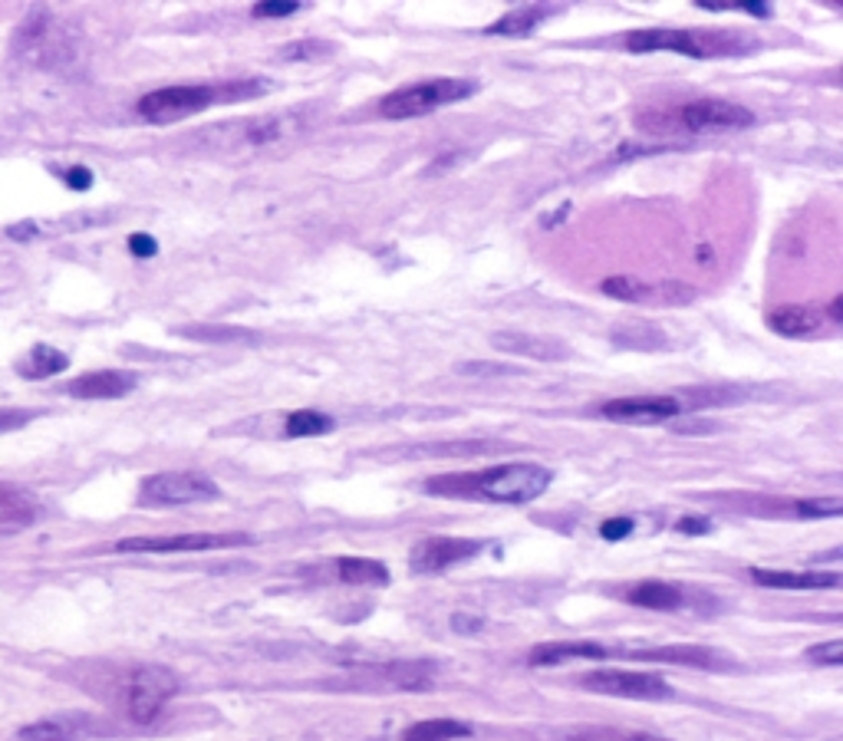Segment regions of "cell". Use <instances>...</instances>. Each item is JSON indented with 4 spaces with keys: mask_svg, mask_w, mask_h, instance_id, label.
Here are the masks:
<instances>
[{
    "mask_svg": "<svg viewBox=\"0 0 843 741\" xmlns=\"http://www.w3.org/2000/svg\"><path fill=\"white\" fill-rule=\"evenodd\" d=\"M807 659L817 662V666H840L843 662V643L840 639H830V643H820L807 649Z\"/></svg>",
    "mask_w": 843,
    "mask_h": 741,
    "instance_id": "obj_32",
    "label": "cell"
},
{
    "mask_svg": "<svg viewBox=\"0 0 843 741\" xmlns=\"http://www.w3.org/2000/svg\"><path fill=\"white\" fill-rule=\"evenodd\" d=\"M768 327L791 340H807V336L824 333V317L811 307H797V303H784L768 313Z\"/></svg>",
    "mask_w": 843,
    "mask_h": 741,
    "instance_id": "obj_16",
    "label": "cell"
},
{
    "mask_svg": "<svg viewBox=\"0 0 843 741\" xmlns=\"http://www.w3.org/2000/svg\"><path fill=\"white\" fill-rule=\"evenodd\" d=\"M610 656V649L600 646V643H544V646H534L531 649V656H527V662L537 669H544V666H560V662H567V659H606Z\"/></svg>",
    "mask_w": 843,
    "mask_h": 741,
    "instance_id": "obj_18",
    "label": "cell"
},
{
    "mask_svg": "<svg viewBox=\"0 0 843 741\" xmlns=\"http://www.w3.org/2000/svg\"><path fill=\"white\" fill-rule=\"evenodd\" d=\"M66 185H70L73 192H86V188L93 185V172H89L86 165H73L70 172H66Z\"/></svg>",
    "mask_w": 843,
    "mask_h": 741,
    "instance_id": "obj_36",
    "label": "cell"
},
{
    "mask_svg": "<svg viewBox=\"0 0 843 741\" xmlns=\"http://www.w3.org/2000/svg\"><path fill=\"white\" fill-rule=\"evenodd\" d=\"M676 531H679V534H689V537H699V534L712 531V521H705V518H682V521L676 524Z\"/></svg>",
    "mask_w": 843,
    "mask_h": 741,
    "instance_id": "obj_38",
    "label": "cell"
},
{
    "mask_svg": "<svg viewBox=\"0 0 843 741\" xmlns=\"http://www.w3.org/2000/svg\"><path fill=\"white\" fill-rule=\"evenodd\" d=\"M17 422H27V415H14V412H0V432L14 429Z\"/></svg>",
    "mask_w": 843,
    "mask_h": 741,
    "instance_id": "obj_42",
    "label": "cell"
},
{
    "mask_svg": "<svg viewBox=\"0 0 843 741\" xmlns=\"http://www.w3.org/2000/svg\"><path fill=\"white\" fill-rule=\"evenodd\" d=\"M382 672H386V679H389L396 689L419 692V689H429V686H432L435 666H432V662H392V666H386Z\"/></svg>",
    "mask_w": 843,
    "mask_h": 741,
    "instance_id": "obj_25",
    "label": "cell"
},
{
    "mask_svg": "<svg viewBox=\"0 0 843 741\" xmlns=\"http://www.w3.org/2000/svg\"><path fill=\"white\" fill-rule=\"evenodd\" d=\"M66 366H70V359H66L60 350H53V346H33L30 359L24 363V373H27V379H47L53 373H63Z\"/></svg>",
    "mask_w": 843,
    "mask_h": 741,
    "instance_id": "obj_28",
    "label": "cell"
},
{
    "mask_svg": "<svg viewBox=\"0 0 843 741\" xmlns=\"http://www.w3.org/2000/svg\"><path fill=\"white\" fill-rule=\"evenodd\" d=\"M129 251L136 254V257H155V254H159V244H155L152 234H132Z\"/></svg>",
    "mask_w": 843,
    "mask_h": 741,
    "instance_id": "obj_35",
    "label": "cell"
},
{
    "mask_svg": "<svg viewBox=\"0 0 843 741\" xmlns=\"http://www.w3.org/2000/svg\"><path fill=\"white\" fill-rule=\"evenodd\" d=\"M178 692V676L165 666H139L126 682V712L132 722L149 725L159 718L165 702Z\"/></svg>",
    "mask_w": 843,
    "mask_h": 741,
    "instance_id": "obj_6",
    "label": "cell"
},
{
    "mask_svg": "<svg viewBox=\"0 0 843 741\" xmlns=\"http://www.w3.org/2000/svg\"><path fill=\"white\" fill-rule=\"evenodd\" d=\"M557 10L550 4H527V7H514L508 10L501 20H494V24L485 30L488 37H531V33L544 24V20L554 17Z\"/></svg>",
    "mask_w": 843,
    "mask_h": 741,
    "instance_id": "obj_17",
    "label": "cell"
},
{
    "mask_svg": "<svg viewBox=\"0 0 843 741\" xmlns=\"http://www.w3.org/2000/svg\"><path fill=\"white\" fill-rule=\"evenodd\" d=\"M336 574H340L343 583H356V587H386L389 583V570L379 560L369 557H343L336 560Z\"/></svg>",
    "mask_w": 843,
    "mask_h": 741,
    "instance_id": "obj_20",
    "label": "cell"
},
{
    "mask_svg": "<svg viewBox=\"0 0 843 741\" xmlns=\"http://www.w3.org/2000/svg\"><path fill=\"white\" fill-rule=\"evenodd\" d=\"M626 741H669V738H659V735H626Z\"/></svg>",
    "mask_w": 843,
    "mask_h": 741,
    "instance_id": "obj_44",
    "label": "cell"
},
{
    "mask_svg": "<svg viewBox=\"0 0 843 741\" xmlns=\"http://www.w3.org/2000/svg\"><path fill=\"white\" fill-rule=\"evenodd\" d=\"M251 544V534H172V537H126L119 554H195V550L241 547Z\"/></svg>",
    "mask_w": 843,
    "mask_h": 741,
    "instance_id": "obj_10",
    "label": "cell"
},
{
    "mask_svg": "<svg viewBox=\"0 0 843 741\" xmlns=\"http://www.w3.org/2000/svg\"><path fill=\"white\" fill-rule=\"evenodd\" d=\"M33 504L14 488H0V531H20L33 521Z\"/></svg>",
    "mask_w": 843,
    "mask_h": 741,
    "instance_id": "obj_26",
    "label": "cell"
},
{
    "mask_svg": "<svg viewBox=\"0 0 843 741\" xmlns=\"http://www.w3.org/2000/svg\"><path fill=\"white\" fill-rule=\"evenodd\" d=\"M478 83L475 80H455V76H442V80H425L402 86L396 93H389L379 103L382 119H415V116H429L438 106H452L462 99L475 96Z\"/></svg>",
    "mask_w": 843,
    "mask_h": 741,
    "instance_id": "obj_5",
    "label": "cell"
},
{
    "mask_svg": "<svg viewBox=\"0 0 843 741\" xmlns=\"http://www.w3.org/2000/svg\"><path fill=\"white\" fill-rule=\"evenodd\" d=\"M633 659L685 662V666L708 669V666H712V662H715V653H708V649H695V646H669V649H643V653H633Z\"/></svg>",
    "mask_w": 843,
    "mask_h": 741,
    "instance_id": "obj_27",
    "label": "cell"
},
{
    "mask_svg": "<svg viewBox=\"0 0 843 741\" xmlns=\"http://www.w3.org/2000/svg\"><path fill=\"white\" fill-rule=\"evenodd\" d=\"M554 475L544 465L534 462H511L478 471V475H455V478H432L429 491L438 494H481L488 501L501 504H527L537 501L550 488Z\"/></svg>",
    "mask_w": 843,
    "mask_h": 741,
    "instance_id": "obj_1",
    "label": "cell"
},
{
    "mask_svg": "<svg viewBox=\"0 0 843 741\" xmlns=\"http://www.w3.org/2000/svg\"><path fill=\"white\" fill-rule=\"evenodd\" d=\"M600 290L606 297L623 300V303H649V307H685V303L695 300V287L689 284H676V280H662V284H646L639 277H610L603 280Z\"/></svg>",
    "mask_w": 843,
    "mask_h": 741,
    "instance_id": "obj_9",
    "label": "cell"
},
{
    "mask_svg": "<svg viewBox=\"0 0 843 741\" xmlns=\"http://www.w3.org/2000/svg\"><path fill=\"white\" fill-rule=\"evenodd\" d=\"M333 53V43H323V40H297V43H287L284 50H280V60L287 63H317L323 56Z\"/></svg>",
    "mask_w": 843,
    "mask_h": 741,
    "instance_id": "obj_30",
    "label": "cell"
},
{
    "mask_svg": "<svg viewBox=\"0 0 843 741\" xmlns=\"http://www.w3.org/2000/svg\"><path fill=\"white\" fill-rule=\"evenodd\" d=\"M751 580L758 587H771V590H837L840 587V574L830 570V574H820V570H807V574H791V570H764V567H751L748 570Z\"/></svg>",
    "mask_w": 843,
    "mask_h": 741,
    "instance_id": "obj_14",
    "label": "cell"
},
{
    "mask_svg": "<svg viewBox=\"0 0 843 741\" xmlns=\"http://www.w3.org/2000/svg\"><path fill=\"white\" fill-rule=\"evenodd\" d=\"M732 10L751 17H771V4H758V0H732Z\"/></svg>",
    "mask_w": 843,
    "mask_h": 741,
    "instance_id": "obj_39",
    "label": "cell"
},
{
    "mask_svg": "<svg viewBox=\"0 0 843 741\" xmlns=\"http://www.w3.org/2000/svg\"><path fill=\"white\" fill-rule=\"evenodd\" d=\"M685 406L672 396H633V399H613L603 402L600 412L606 419L623 422V425H656L676 419Z\"/></svg>",
    "mask_w": 843,
    "mask_h": 741,
    "instance_id": "obj_12",
    "label": "cell"
},
{
    "mask_svg": "<svg viewBox=\"0 0 843 741\" xmlns=\"http://www.w3.org/2000/svg\"><path fill=\"white\" fill-rule=\"evenodd\" d=\"M271 89L267 80H247V83H201V86H165L155 93H145L139 99V116L145 122H178L195 112L215 106V103H234V99H254Z\"/></svg>",
    "mask_w": 843,
    "mask_h": 741,
    "instance_id": "obj_2",
    "label": "cell"
},
{
    "mask_svg": "<svg viewBox=\"0 0 843 741\" xmlns=\"http://www.w3.org/2000/svg\"><path fill=\"white\" fill-rule=\"evenodd\" d=\"M218 485L208 475L198 471H165V475H152L142 481V501L145 504H198V501H215Z\"/></svg>",
    "mask_w": 843,
    "mask_h": 741,
    "instance_id": "obj_8",
    "label": "cell"
},
{
    "mask_svg": "<svg viewBox=\"0 0 843 741\" xmlns=\"http://www.w3.org/2000/svg\"><path fill=\"white\" fill-rule=\"evenodd\" d=\"M303 4L297 0H264V4H254L251 14L254 17H294Z\"/></svg>",
    "mask_w": 843,
    "mask_h": 741,
    "instance_id": "obj_33",
    "label": "cell"
},
{
    "mask_svg": "<svg viewBox=\"0 0 843 741\" xmlns=\"http://www.w3.org/2000/svg\"><path fill=\"white\" fill-rule=\"evenodd\" d=\"M633 534V518H610L600 524V537L603 541H623V537Z\"/></svg>",
    "mask_w": 843,
    "mask_h": 741,
    "instance_id": "obj_34",
    "label": "cell"
},
{
    "mask_svg": "<svg viewBox=\"0 0 843 741\" xmlns=\"http://www.w3.org/2000/svg\"><path fill=\"white\" fill-rule=\"evenodd\" d=\"M468 735L471 728L465 722H455V718H425V722L406 728L402 741H455Z\"/></svg>",
    "mask_w": 843,
    "mask_h": 741,
    "instance_id": "obj_24",
    "label": "cell"
},
{
    "mask_svg": "<svg viewBox=\"0 0 843 741\" xmlns=\"http://www.w3.org/2000/svg\"><path fill=\"white\" fill-rule=\"evenodd\" d=\"M629 603L646 606V610H659V613H666V610H679V606L685 603V597H682V590H679V587H672V583H662V580H643V583H636V587L629 590Z\"/></svg>",
    "mask_w": 843,
    "mask_h": 741,
    "instance_id": "obj_19",
    "label": "cell"
},
{
    "mask_svg": "<svg viewBox=\"0 0 843 741\" xmlns=\"http://www.w3.org/2000/svg\"><path fill=\"white\" fill-rule=\"evenodd\" d=\"M452 626L458 633H475V630H481V616H468V613H455V620H452Z\"/></svg>",
    "mask_w": 843,
    "mask_h": 741,
    "instance_id": "obj_41",
    "label": "cell"
},
{
    "mask_svg": "<svg viewBox=\"0 0 843 741\" xmlns=\"http://www.w3.org/2000/svg\"><path fill=\"white\" fill-rule=\"evenodd\" d=\"M748 126H755V112L738 103H728V99H695V103H685L676 109L639 116V129L666 132V136L669 132L672 136H679V132L699 136V132H728V129H748Z\"/></svg>",
    "mask_w": 843,
    "mask_h": 741,
    "instance_id": "obj_4",
    "label": "cell"
},
{
    "mask_svg": "<svg viewBox=\"0 0 843 741\" xmlns=\"http://www.w3.org/2000/svg\"><path fill=\"white\" fill-rule=\"evenodd\" d=\"M827 313H830V323H843V297H834V300H830Z\"/></svg>",
    "mask_w": 843,
    "mask_h": 741,
    "instance_id": "obj_43",
    "label": "cell"
},
{
    "mask_svg": "<svg viewBox=\"0 0 843 741\" xmlns=\"http://www.w3.org/2000/svg\"><path fill=\"white\" fill-rule=\"evenodd\" d=\"M481 550L478 541H468V537H425L412 547L409 554V567L415 574H438V570H448L462 560H471Z\"/></svg>",
    "mask_w": 843,
    "mask_h": 741,
    "instance_id": "obj_11",
    "label": "cell"
},
{
    "mask_svg": "<svg viewBox=\"0 0 843 741\" xmlns=\"http://www.w3.org/2000/svg\"><path fill=\"white\" fill-rule=\"evenodd\" d=\"M333 429H336V422L317 409H297V412H290L284 422L287 439H317V435H330Z\"/></svg>",
    "mask_w": 843,
    "mask_h": 741,
    "instance_id": "obj_23",
    "label": "cell"
},
{
    "mask_svg": "<svg viewBox=\"0 0 843 741\" xmlns=\"http://www.w3.org/2000/svg\"><path fill=\"white\" fill-rule=\"evenodd\" d=\"M583 689L613 695V699H636V702H662L672 699V689L666 679L653 672H623V669H597L580 679Z\"/></svg>",
    "mask_w": 843,
    "mask_h": 741,
    "instance_id": "obj_7",
    "label": "cell"
},
{
    "mask_svg": "<svg viewBox=\"0 0 843 741\" xmlns=\"http://www.w3.org/2000/svg\"><path fill=\"white\" fill-rule=\"evenodd\" d=\"M491 346L501 353L544 359V363H560V359L573 356L564 340H554V336H537V333H494Z\"/></svg>",
    "mask_w": 843,
    "mask_h": 741,
    "instance_id": "obj_13",
    "label": "cell"
},
{
    "mask_svg": "<svg viewBox=\"0 0 843 741\" xmlns=\"http://www.w3.org/2000/svg\"><path fill=\"white\" fill-rule=\"evenodd\" d=\"M791 508L797 518H840L843 501L840 498H807V501H794Z\"/></svg>",
    "mask_w": 843,
    "mask_h": 741,
    "instance_id": "obj_31",
    "label": "cell"
},
{
    "mask_svg": "<svg viewBox=\"0 0 843 741\" xmlns=\"http://www.w3.org/2000/svg\"><path fill=\"white\" fill-rule=\"evenodd\" d=\"M462 373H471V376H481V373H491V376H517V369H514V366H491V363H468V366H462Z\"/></svg>",
    "mask_w": 843,
    "mask_h": 741,
    "instance_id": "obj_37",
    "label": "cell"
},
{
    "mask_svg": "<svg viewBox=\"0 0 843 741\" xmlns=\"http://www.w3.org/2000/svg\"><path fill=\"white\" fill-rule=\"evenodd\" d=\"M633 53H682L692 60H715V56L755 53L758 40L738 30H636L623 40Z\"/></svg>",
    "mask_w": 843,
    "mask_h": 741,
    "instance_id": "obj_3",
    "label": "cell"
},
{
    "mask_svg": "<svg viewBox=\"0 0 843 741\" xmlns=\"http://www.w3.org/2000/svg\"><path fill=\"white\" fill-rule=\"evenodd\" d=\"M37 231H40V224H37V221H30V218H27V221H20V224H10V228H7V234H10V238H14V241H30Z\"/></svg>",
    "mask_w": 843,
    "mask_h": 741,
    "instance_id": "obj_40",
    "label": "cell"
},
{
    "mask_svg": "<svg viewBox=\"0 0 843 741\" xmlns=\"http://www.w3.org/2000/svg\"><path fill=\"white\" fill-rule=\"evenodd\" d=\"M136 389V376L119 373V369H103V373H86L80 379H73L66 392L76 399H119L129 396Z\"/></svg>",
    "mask_w": 843,
    "mask_h": 741,
    "instance_id": "obj_15",
    "label": "cell"
},
{
    "mask_svg": "<svg viewBox=\"0 0 843 741\" xmlns=\"http://www.w3.org/2000/svg\"><path fill=\"white\" fill-rule=\"evenodd\" d=\"M83 735V718H43V722L24 725L17 741H73Z\"/></svg>",
    "mask_w": 843,
    "mask_h": 741,
    "instance_id": "obj_22",
    "label": "cell"
},
{
    "mask_svg": "<svg viewBox=\"0 0 843 741\" xmlns=\"http://www.w3.org/2000/svg\"><path fill=\"white\" fill-rule=\"evenodd\" d=\"M188 340H205V343H254L257 333L241 330V327H188L178 330Z\"/></svg>",
    "mask_w": 843,
    "mask_h": 741,
    "instance_id": "obj_29",
    "label": "cell"
},
{
    "mask_svg": "<svg viewBox=\"0 0 843 741\" xmlns=\"http://www.w3.org/2000/svg\"><path fill=\"white\" fill-rule=\"evenodd\" d=\"M613 343L620 346V350H639V353H656L666 346V333L653 323L646 320H633V323H623L620 330L613 333Z\"/></svg>",
    "mask_w": 843,
    "mask_h": 741,
    "instance_id": "obj_21",
    "label": "cell"
}]
</instances>
